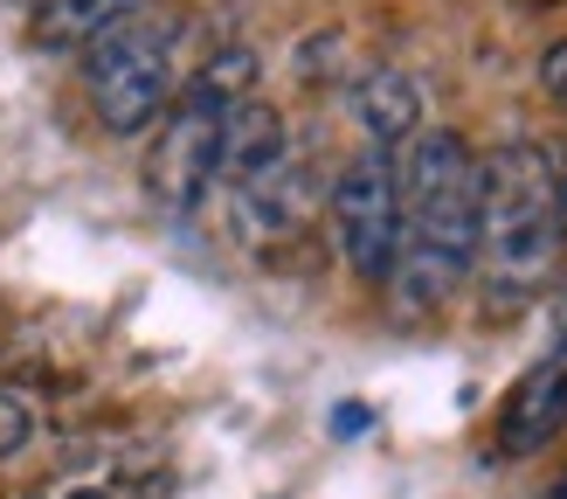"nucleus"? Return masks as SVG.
I'll use <instances>...</instances> for the list:
<instances>
[{"mask_svg":"<svg viewBox=\"0 0 567 499\" xmlns=\"http://www.w3.org/2000/svg\"><path fill=\"white\" fill-rule=\"evenodd\" d=\"M540 83H547L554 98H567V42H554V49L540 55Z\"/></svg>","mask_w":567,"mask_h":499,"instance_id":"obj_11","label":"nucleus"},{"mask_svg":"<svg viewBox=\"0 0 567 499\" xmlns=\"http://www.w3.org/2000/svg\"><path fill=\"white\" fill-rule=\"evenodd\" d=\"M63 499H111L104 486H76V492H63Z\"/></svg>","mask_w":567,"mask_h":499,"instance_id":"obj_13","label":"nucleus"},{"mask_svg":"<svg viewBox=\"0 0 567 499\" xmlns=\"http://www.w3.org/2000/svg\"><path fill=\"white\" fill-rule=\"evenodd\" d=\"M353 430H367V409H360V403L339 409V437H353Z\"/></svg>","mask_w":567,"mask_h":499,"instance_id":"obj_12","label":"nucleus"},{"mask_svg":"<svg viewBox=\"0 0 567 499\" xmlns=\"http://www.w3.org/2000/svg\"><path fill=\"white\" fill-rule=\"evenodd\" d=\"M181 8H125L83 35V91L111 139H146L181 98Z\"/></svg>","mask_w":567,"mask_h":499,"instance_id":"obj_3","label":"nucleus"},{"mask_svg":"<svg viewBox=\"0 0 567 499\" xmlns=\"http://www.w3.org/2000/svg\"><path fill=\"white\" fill-rule=\"evenodd\" d=\"M560 347H567V298H560Z\"/></svg>","mask_w":567,"mask_h":499,"instance_id":"obj_14","label":"nucleus"},{"mask_svg":"<svg viewBox=\"0 0 567 499\" xmlns=\"http://www.w3.org/2000/svg\"><path fill=\"white\" fill-rule=\"evenodd\" d=\"M221 119H229V111H221L215 98H202V91H187V83H181V98L159 119V139H153V153H146V187L159 194L166 208H194L215 187Z\"/></svg>","mask_w":567,"mask_h":499,"instance_id":"obj_5","label":"nucleus"},{"mask_svg":"<svg viewBox=\"0 0 567 499\" xmlns=\"http://www.w3.org/2000/svg\"><path fill=\"white\" fill-rule=\"evenodd\" d=\"M353 119L367 132V146H381V153L409 146V139L422 132V83L409 70H388V63L367 70L353 83Z\"/></svg>","mask_w":567,"mask_h":499,"instance_id":"obj_8","label":"nucleus"},{"mask_svg":"<svg viewBox=\"0 0 567 499\" xmlns=\"http://www.w3.org/2000/svg\"><path fill=\"white\" fill-rule=\"evenodd\" d=\"M326 215L339 236V257L360 285H388L394 257H402V181H394V153L360 146L326 187Z\"/></svg>","mask_w":567,"mask_h":499,"instance_id":"obj_4","label":"nucleus"},{"mask_svg":"<svg viewBox=\"0 0 567 499\" xmlns=\"http://www.w3.org/2000/svg\"><path fill=\"white\" fill-rule=\"evenodd\" d=\"M125 8H138V0H55V14H49V28H104L111 14H125Z\"/></svg>","mask_w":567,"mask_h":499,"instance_id":"obj_10","label":"nucleus"},{"mask_svg":"<svg viewBox=\"0 0 567 499\" xmlns=\"http://www.w3.org/2000/svg\"><path fill=\"white\" fill-rule=\"evenodd\" d=\"M394 181H402V257L388 271V298L402 319H422L477 271V153L450 125H422Z\"/></svg>","mask_w":567,"mask_h":499,"instance_id":"obj_1","label":"nucleus"},{"mask_svg":"<svg viewBox=\"0 0 567 499\" xmlns=\"http://www.w3.org/2000/svg\"><path fill=\"white\" fill-rule=\"evenodd\" d=\"M42 430V409L21 396V388H0V458H21Z\"/></svg>","mask_w":567,"mask_h":499,"instance_id":"obj_9","label":"nucleus"},{"mask_svg":"<svg viewBox=\"0 0 567 499\" xmlns=\"http://www.w3.org/2000/svg\"><path fill=\"white\" fill-rule=\"evenodd\" d=\"M277 166H291V132H284V111L270 98H243L229 119H221L215 181H229L236 194H249V187H264Z\"/></svg>","mask_w":567,"mask_h":499,"instance_id":"obj_6","label":"nucleus"},{"mask_svg":"<svg viewBox=\"0 0 567 499\" xmlns=\"http://www.w3.org/2000/svg\"><path fill=\"white\" fill-rule=\"evenodd\" d=\"M560 249L554 160L533 139H505L477 160V271L498 298H519L547 285Z\"/></svg>","mask_w":567,"mask_h":499,"instance_id":"obj_2","label":"nucleus"},{"mask_svg":"<svg viewBox=\"0 0 567 499\" xmlns=\"http://www.w3.org/2000/svg\"><path fill=\"white\" fill-rule=\"evenodd\" d=\"M554 499H567V471H560V486H554Z\"/></svg>","mask_w":567,"mask_h":499,"instance_id":"obj_15","label":"nucleus"},{"mask_svg":"<svg viewBox=\"0 0 567 499\" xmlns=\"http://www.w3.org/2000/svg\"><path fill=\"white\" fill-rule=\"evenodd\" d=\"M567 430V354L540 360L513 381V396L498 409V451L505 458H533Z\"/></svg>","mask_w":567,"mask_h":499,"instance_id":"obj_7","label":"nucleus"}]
</instances>
